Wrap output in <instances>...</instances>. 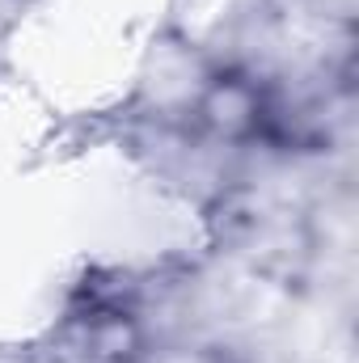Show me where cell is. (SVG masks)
<instances>
[{
	"instance_id": "obj_1",
	"label": "cell",
	"mask_w": 359,
	"mask_h": 363,
	"mask_svg": "<svg viewBox=\"0 0 359 363\" xmlns=\"http://www.w3.org/2000/svg\"><path fill=\"white\" fill-rule=\"evenodd\" d=\"M47 0H0V77H13V64H9V47L17 38V30L43 9Z\"/></svg>"
}]
</instances>
